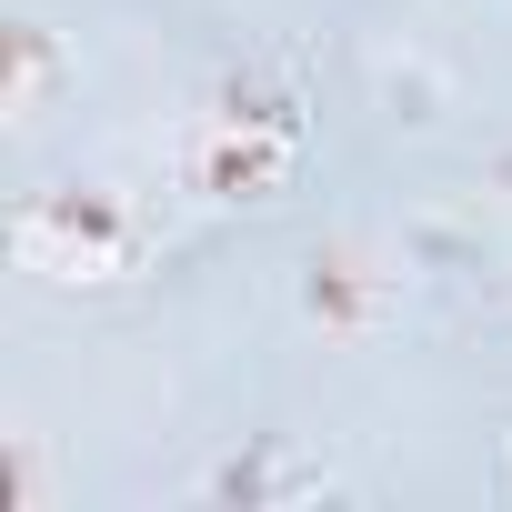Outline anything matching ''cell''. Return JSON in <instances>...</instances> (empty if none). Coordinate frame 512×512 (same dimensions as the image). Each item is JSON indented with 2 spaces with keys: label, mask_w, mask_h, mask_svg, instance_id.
I'll use <instances>...</instances> for the list:
<instances>
[{
  "label": "cell",
  "mask_w": 512,
  "mask_h": 512,
  "mask_svg": "<svg viewBox=\"0 0 512 512\" xmlns=\"http://www.w3.org/2000/svg\"><path fill=\"white\" fill-rule=\"evenodd\" d=\"M292 302H302V322H312L322 342H372V332L392 322L402 282H392V262H382L372 241H312Z\"/></svg>",
  "instance_id": "cell-3"
},
{
  "label": "cell",
  "mask_w": 512,
  "mask_h": 512,
  "mask_svg": "<svg viewBox=\"0 0 512 512\" xmlns=\"http://www.w3.org/2000/svg\"><path fill=\"white\" fill-rule=\"evenodd\" d=\"M11 251L51 282H131L151 251V221L101 181H51L11 211Z\"/></svg>",
  "instance_id": "cell-2"
},
{
  "label": "cell",
  "mask_w": 512,
  "mask_h": 512,
  "mask_svg": "<svg viewBox=\"0 0 512 512\" xmlns=\"http://www.w3.org/2000/svg\"><path fill=\"white\" fill-rule=\"evenodd\" d=\"M51 81H61V41H51L41 21H21V31H11V91H0V111H11V121H41V111H51Z\"/></svg>",
  "instance_id": "cell-5"
},
{
  "label": "cell",
  "mask_w": 512,
  "mask_h": 512,
  "mask_svg": "<svg viewBox=\"0 0 512 512\" xmlns=\"http://www.w3.org/2000/svg\"><path fill=\"white\" fill-rule=\"evenodd\" d=\"M201 492L251 512V502H312V492H332V472H312V462H262V452H251V462H221Z\"/></svg>",
  "instance_id": "cell-4"
},
{
  "label": "cell",
  "mask_w": 512,
  "mask_h": 512,
  "mask_svg": "<svg viewBox=\"0 0 512 512\" xmlns=\"http://www.w3.org/2000/svg\"><path fill=\"white\" fill-rule=\"evenodd\" d=\"M302 151H312V121L282 81H221L181 131V191L211 201V211L272 201V191H292Z\"/></svg>",
  "instance_id": "cell-1"
}]
</instances>
